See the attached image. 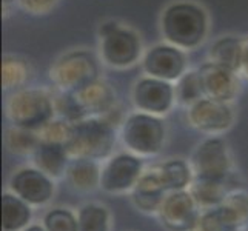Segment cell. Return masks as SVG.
I'll use <instances>...</instances> for the list:
<instances>
[{"mask_svg": "<svg viewBox=\"0 0 248 231\" xmlns=\"http://www.w3.org/2000/svg\"><path fill=\"white\" fill-rule=\"evenodd\" d=\"M208 17L191 2H176L162 14V32L171 45L184 49L199 46L207 37Z\"/></svg>", "mask_w": 248, "mask_h": 231, "instance_id": "cell-1", "label": "cell"}, {"mask_svg": "<svg viewBox=\"0 0 248 231\" xmlns=\"http://www.w3.org/2000/svg\"><path fill=\"white\" fill-rule=\"evenodd\" d=\"M116 142L114 128L105 119L87 117L71 123L65 148L70 156L85 159H104Z\"/></svg>", "mask_w": 248, "mask_h": 231, "instance_id": "cell-2", "label": "cell"}, {"mask_svg": "<svg viewBox=\"0 0 248 231\" xmlns=\"http://www.w3.org/2000/svg\"><path fill=\"white\" fill-rule=\"evenodd\" d=\"M51 80L62 91L78 92L94 83L99 76L96 57L85 49H76L63 54L51 66Z\"/></svg>", "mask_w": 248, "mask_h": 231, "instance_id": "cell-3", "label": "cell"}, {"mask_svg": "<svg viewBox=\"0 0 248 231\" xmlns=\"http://www.w3.org/2000/svg\"><path fill=\"white\" fill-rule=\"evenodd\" d=\"M54 100L44 90L28 88L17 91L8 102V116L13 123L25 130H40L51 122Z\"/></svg>", "mask_w": 248, "mask_h": 231, "instance_id": "cell-4", "label": "cell"}, {"mask_svg": "<svg viewBox=\"0 0 248 231\" xmlns=\"http://www.w3.org/2000/svg\"><path fill=\"white\" fill-rule=\"evenodd\" d=\"M122 138L130 150L139 154H156L165 139V126L150 113L131 114L124 123Z\"/></svg>", "mask_w": 248, "mask_h": 231, "instance_id": "cell-5", "label": "cell"}, {"mask_svg": "<svg viewBox=\"0 0 248 231\" xmlns=\"http://www.w3.org/2000/svg\"><path fill=\"white\" fill-rule=\"evenodd\" d=\"M100 39L102 59L111 66H130L140 56V39L134 31L128 28L119 27Z\"/></svg>", "mask_w": 248, "mask_h": 231, "instance_id": "cell-6", "label": "cell"}, {"mask_svg": "<svg viewBox=\"0 0 248 231\" xmlns=\"http://www.w3.org/2000/svg\"><path fill=\"white\" fill-rule=\"evenodd\" d=\"M176 90L168 80L143 77L134 85L133 100L139 109L150 114H165L174 102Z\"/></svg>", "mask_w": 248, "mask_h": 231, "instance_id": "cell-7", "label": "cell"}, {"mask_svg": "<svg viewBox=\"0 0 248 231\" xmlns=\"http://www.w3.org/2000/svg\"><path fill=\"white\" fill-rule=\"evenodd\" d=\"M143 70L151 77L164 80H177L185 74L186 61L181 49L174 45H157L143 57Z\"/></svg>", "mask_w": 248, "mask_h": 231, "instance_id": "cell-8", "label": "cell"}, {"mask_svg": "<svg viewBox=\"0 0 248 231\" xmlns=\"http://www.w3.org/2000/svg\"><path fill=\"white\" fill-rule=\"evenodd\" d=\"M227 147L220 139H208L201 143L193 156V168L196 177L224 181L228 173Z\"/></svg>", "mask_w": 248, "mask_h": 231, "instance_id": "cell-9", "label": "cell"}, {"mask_svg": "<svg viewBox=\"0 0 248 231\" xmlns=\"http://www.w3.org/2000/svg\"><path fill=\"white\" fill-rule=\"evenodd\" d=\"M142 173V160L131 154H119L102 171L100 185L104 190L117 193L125 191L138 184Z\"/></svg>", "mask_w": 248, "mask_h": 231, "instance_id": "cell-10", "label": "cell"}, {"mask_svg": "<svg viewBox=\"0 0 248 231\" xmlns=\"http://www.w3.org/2000/svg\"><path fill=\"white\" fill-rule=\"evenodd\" d=\"M190 122L201 131L217 133L230 128L233 122V113L227 102L211 97H203L190 105Z\"/></svg>", "mask_w": 248, "mask_h": 231, "instance_id": "cell-11", "label": "cell"}, {"mask_svg": "<svg viewBox=\"0 0 248 231\" xmlns=\"http://www.w3.org/2000/svg\"><path fill=\"white\" fill-rule=\"evenodd\" d=\"M160 219L171 231H188L196 224L194 199L190 193L176 191L162 202Z\"/></svg>", "mask_w": 248, "mask_h": 231, "instance_id": "cell-12", "label": "cell"}, {"mask_svg": "<svg viewBox=\"0 0 248 231\" xmlns=\"http://www.w3.org/2000/svg\"><path fill=\"white\" fill-rule=\"evenodd\" d=\"M205 97H211L220 102L232 100L239 91V80L236 73L227 70L215 62H207L199 68Z\"/></svg>", "mask_w": 248, "mask_h": 231, "instance_id": "cell-13", "label": "cell"}, {"mask_svg": "<svg viewBox=\"0 0 248 231\" xmlns=\"http://www.w3.org/2000/svg\"><path fill=\"white\" fill-rule=\"evenodd\" d=\"M13 191L28 203H45L53 196V184L44 171L27 168L19 171L11 181Z\"/></svg>", "mask_w": 248, "mask_h": 231, "instance_id": "cell-14", "label": "cell"}, {"mask_svg": "<svg viewBox=\"0 0 248 231\" xmlns=\"http://www.w3.org/2000/svg\"><path fill=\"white\" fill-rule=\"evenodd\" d=\"M82 107L85 116L90 114H104L111 111L114 105V92L105 82L96 80L94 83L85 87L83 90L73 92Z\"/></svg>", "mask_w": 248, "mask_h": 231, "instance_id": "cell-15", "label": "cell"}, {"mask_svg": "<svg viewBox=\"0 0 248 231\" xmlns=\"http://www.w3.org/2000/svg\"><path fill=\"white\" fill-rule=\"evenodd\" d=\"M68 151L63 143L57 142H39L37 148L34 150V162L40 171L59 177L68 168Z\"/></svg>", "mask_w": 248, "mask_h": 231, "instance_id": "cell-16", "label": "cell"}, {"mask_svg": "<svg viewBox=\"0 0 248 231\" xmlns=\"http://www.w3.org/2000/svg\"><path fill=\"white\" fill-rule=\"evenodd\" d=\"M165 191L167 188L160 177V173H148L140 176L138 184H136L133 199L140 210L155 211L162 203Z\"/></svg>", "mask_w": 248, "mask_h": 231, "instance_id": "cell-17", "label": "cell"}, {"mask_svg": "<svg viewBox=\"0 0 248 231\" xmlns=\"http://www.w3.org/2000/svg\"><path fill=\"white\" fill-rule=\"evenodd\" d=\"M244 42L237 37L227 36L216 40L210 48V59L227 70L237 73L242 70Z\"/></svg>", "mask_w": 248, "mask_h": 231, "instance_id": "cell-18", "label": "cell"}, {"mask_svg": "<svg viewBox=\"0 0 248 231\" xmlns=\"http://www.w3.org/2000/svg\"><path fill=\"white\" fill-rule=\"evenodd\" d=\"M242 215L233 205H222L208 213L201 219L202 231H236L242 222Z\"/></svg>", "mask_w": 248, "mask_h": 231, "instance_id": "cell-19", "label": "cell"}, {"mask_svg": "<svg viewBox=\"0 0 248 231\" xmlns=\"http://www.w3.org/2000/svg\"><path fill=\"white\" fill-rule=\"evenodd\" d=\"M70 182L79 190H93L100 182L99 167L93 159L76 157L66 168Z\"/></svg>", "mask_w": 248, "mask_h": 231, "instance_id": "cell-20", "label": "cell"}, {"mask_svg": "<svg viewBox=\"0 0 248 231\" xmlns=\"http://www.w3.org/2000/svg\"><path fill=\"white\" fill-rule=\"evenodd\" d=\"M31 219L28 205L11 194L2 196V227L5 231H17L23 228Z\"/></svg>", "mask_w": 248, "mask_h": 231, "instance_id": "cell-21", "label": "cell"}, {"mask_svg": "<svg viewBox=\"0 0 248 231\" xmlns=\"http://www.w3.org/2000/svg\"><path fill=\"white\" fill-rule=\"evenodd\" d=\"M225 194V179L224 181H215V179L196 177L191 186V196L202 205H216L224 200Z\"/></svg>", "mask_w": 248, "mask_h": 231, "instance_id": "cell-22", "label": "cell"}, {"mask_svg": "<svg viewBox=\"0 0 248 231\" xmlns=\"http://www.w3.org/2000/svg\"><path fill=\"white\" fill-rule=\"evenodd\" d=\"M176 97L179 99V102H182L185 105H193L194 102L205 97L199 71H188L182 74L176 87Z\"/></svg>", "mask_w": 248, "mask_h": 231, "instance_id": "cell-23", "label": "cell"}, {"mask_svg": "<svg viewBox=\"0 0 248 231\" xmlns=\"http://www.w3.org/2000/svg\"><path fill=\"white\" fill-rule=\"evenodd\" d=\"M160 177L167 190L181 191L190 182V168L184 160H170L160 168Z\"/></svg>", "mask_w": 248, "mask_h": 231, "instance_id": "cell-24", "label": "cell"}, {"mask_svg": "<svg viewBox=\"0 0 248 231\" xmlns=\"http://www.w3.org/2000/svg\"><path fill=\"white\" fill-rule=\"evenodd\" d=\"M79 231H108V213L97 205H87L79 213Z\"/></svg>", "mask_w": 248, "mask_h": 231, "instance_id": "cell-25", "label": "cell"}, {"mask_svg": "<svg viewBox=\"0 0 248 231\" xmlns=\"http://www.w3.org/2000/svg\"><path fill=\"white\" fill-rule=\"evenodd\" d=\"M6 142L10 145V148L19 153L34 151L39 145V138L32 134L31 130H25V128L16 126L14 130L8 131Z\"/></svg>", "mask_w": 248, "mask_h": 231, "instance_id": "cell-26", "label": "cell"}, {"mask_svg": "<svg viewBox=\"0 0 248 231\" xmlns=\"http://www.w3.org/2000/svg\"><path fill=\"white\" fill-rule=\"evenodd\" d=\"M45 228L48 231H79V224L66 210H54L45 217Z\"/></svg>", "mask_w": 248, "mask_h": 231, "instance_id": "cell-27", "label": "cell"}, {"mask_svg": "<svg viewBox=\"0 0 248 231\" xmlns=\"http://www.w3.org/2000/svg\"><path fill=\"white\" fill-rule=\"evenodd\" d=\"M27 79V66L16 59L5 57L2 65V80L6 88L19 87Z\"/></svg>", "mask_w": 248, "mask_h": 231, "instance_id": "cell-28", "label": "cell"}, {"mask_svg": "<svg viewBox=\"0 0 248 231\" xmlns=\"http://www.w3.org/2000/svg\"><path fill=\"white\" fill-rule=\"evenodd\" d=\"M20 5L31 13H45L53 8L57 0H19Z\"/></svg>", "mask_w": 248, "mask_h": 231, "instance_id": "cell-29", "label": "cell"}, {"mask_svg": "<svg viewBox=\"0 0 248 231\" xmlns=\"http://www.w3.org/2000/svg\"><path fill=\"white\" fill-rule=\"evenodd\" d=\"M121 25H119L117 22H105L104 25L100 27V30H99V34H100V37H104V36H107V34H109V32H113L116 28H119Z\"/></svg>", "mask_w": 248, "mask_h": 231, "instance_id": "cell-30", "label": "cell"}, {"mask_svg": "<svg viewBox=\"0 0 248 231\" xmlns=\"http://www.w3.org/2000/svg\"><path fill=\"white\" fill-rule=\"evenodd\" d=\"M242 70L248 76V40L244 42V57H242Z\"/></svg>", "mask_w": 248, "mask_h": 231, "instance_id": "cell-31", "label": "cell"}, {"mask_svg": "<svg viewBox=\"0 0 248 231\" xmlns=\"http://www.w3.org/2000/svg\"><path fill=\"white\" fill-rule=\"evenodd\" d=\"M25 231H45L44 228H40V227H30L28 230H25ZM48 231V230H46Z\"/></svg>", "mask_w": 248, "mask_h": 231, "instance_id": "cell-32", "label": "cell"}]
</instances>
